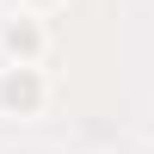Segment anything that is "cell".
<instances>
[{
	"label": "cell",
	"instance_id": "2",
	"mask_svg": "<svg viewBox=\"0 0 154 154\" xmlns=\"http://www.w3.org/2000/svg\"><path fill=\"white\" fill-rule=\"evenodd\" d=\"M0 56H6V62H43V56H49V25H43V12L12 6L6 19H0Z\"/></svg>",
	"mask_w": 154,
	"mask_h": 154
},
{
	"label": "cell",
	"instance_id": "3",
	"mask_svg": "<svg viewBox=\"0 0 154 154\" xmlns=\"http://www.w3.org/2000/svg\"><path fill=\"white\" fill-rule=\"evenodd\" d=\"M19 6H31V12H56V6H68V0H19Z\"/></svg>",
	"mask_w": 154,
	"mask_h": 154
},
{
	"label": "cell",
	"instance_id": "1",
	"mask_svg": "<svg viewBox=\"0 0 154 154\" xmlns=\"http://www.w3.org/2000/svg\"><path fill=\"white\" fill-rule=\"evenodd\" d=\"M43 105H49L43 62H6L0 68V117H43Z\"/></svg>",
	"mask_w": 154,
	"mask_h": 154
}]
</instances>
